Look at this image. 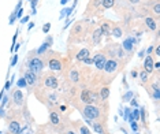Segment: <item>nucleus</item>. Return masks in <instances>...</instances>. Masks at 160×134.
<instances>
[{"mask_svg": "<svg viewBox=\"0 0 160 134\" xmlns=\"http://www.w3.org/2000/svg\"><path fill=\"white\" fill-rule=\"evenodd\" d=\"M86 30H88V23L85 21H79L74 23L71 31H70V36H69V44L71 45L73 43H81L86 38Z\"/></svg>", "mask_w": 160, "mask_h": 134, "instance_id": "obj_1", "label": "nucleus"}, {"mask_svg": "<svg viewBox=\"0 0 160 134\" xmlns=\"http://www.w3.org/2000/svg\"><path fill=\"white\" fill-rule=\"evenodd\" d=\"M81 114L84 115L85 119H91V120H100L104 123V118L101 115V108L99 105H93V104H86L81 108Z\"/></svg>", "mask_w": 160, "mask_h": 134, "instance_id": "obj_2", "label": "nucleus"}, {"mask_svg": "<svg viewBox=\"0 0 160 134\" xmlns=\"http://www.w3.org/2000/svg\"><path fill=\"white\" fill-rule=\"evenodd\" d=\"M26 67L27 70H30L32 73H34V74H43V70H44V60L40 59L36 52H32V57L29 56L27 57V63H26Z\"/></svg>", "mask_w": 160, "mask_h": 134, "instance_id": "obj_3", "label": "nucleus"}, {"mask_svg": "<svg viewBox=\"0 0 160 134\" xmlns=\"http://www.w3.org/2000/svg\"><path fill=\"white\" fill-rule=\"evenodd\" d=\"M104 52H107V55L111 56V59H115V57H118V59H123L124 56V51L122 49V45H119V44H110V45H107V48H104ZM127 60H130L129 57L126 56Z\"/></svg>", "mask_w": 160, "mask_h": 134, "instance_id": "obj_4", "label": "nucleus"}, {"mask_svg": "<svg viewBox=\"0 0 160 134\" xmlns=\"http://www.w3.org/2000/svg\"><path fill=\"white\" fill-rule=\"evenodd\" d=\"M43 85L44 88L49 89V90H53L59 86V81H57V77L53 74L52 71H48L43 74Z\"/></svg>", "mask_w": 160, "mask_h": 134, "instance_id": "obj_5", "label": "nucleus"}, {"mask_svg": "<svg viewBox=\"0 0 160 134\" xmlns=\"http://www.w3.org/2000/svg\"><path fill=\"white\" fill-rule=\"evenodd\" d=\"M47 65L49 67L51 71H62L65 69V62L62 60V57H57V56H47Z\"/></svg>", "mask_w": 160, "mask_h": 134, "instance_id": "obj_6", "label": "nucleus"}, {"mask_svg": "<svg viewBox=\"0 0 160 134\" xmlns=\"http://www.w3.org/2000/svg\"><path fill=\"white\" fill-rule=\"evenodd\" d=\"M8 119V118H7ZM7 127H8V132L10 134H21V122H19V118H15V116H10L8 119V123H7Z\"/></svg>", "mask_w": 160, "mask_h": 134, "instance_id": "obj_7", "label": "nucleus"}, {"mask_svg": "<svg viewBox=\"0 0 160 134\" xmlns=\"http://www.w3.org/2000/svg\"><path fill=\"white\" fill-rule=\"evenodd\" d=\"M92 59H93V65L96 66V70H103L105 62H107V55H105L104 51H100V52L95 53V56Z\"/></svg>", "mask_w": 160, "mask_h": 134, "instance_id": "obj_8", "label": "nucleus"}, {"mask_svg": "<svg viewBox=\"0 0 160 134\" xmlns=\"http://www.w3.org/2000/svg\"><path fill=\"white\" fill-rule=\"evenodd\" d=\"M120 69V62L116 59H107V62H105L104 65V73H107V74H112V73L118 71V70Z\"/></svg>", "mask_w": 160, "mask_h": 134, "instance_id": "obj_9", "label": "nucleus"}, {"mask_svg": "<svg viewBox=\"0 0 160 134\" xmlns=\"http://www.w3.org/2000/svg\"><path fill=\"white\" fill-rule=\"evenodd\" d=\"M137 43H138V41H137L134 37H132V36L127 37L126 40L123 41V44H122V49L124 51V52H129V56H130L133 53L134 47L137 45Z\"/></svg>", "mask_w": 160, "mask_h": 134, "instance_id": "obj_10", "label": "nucleus"}, {"mask_svg": "<svg viewBox=\"0 0 160 134\" xmlns=\"http://www.w3.org/2000/svg\"><path fill=\"white\" fill-rule=\"evenodd\" d=\"M23 78H25V81H26V85L29 86V88H34V86L37 85V82H38L37 74L32 73L30 70H26V71L23 73Z\"/></svg>", "mask_w": 160, "mask_h": 134, "instance_id": "obj_11", "label": "nucleus"}, {"mask_svg": "<svg viewBox=\"0 0 160 134\" xmlns=\"http://www.w3.org/2000/svg\"><path fill=\"white\" fill-rule=\"evenodd\" d=\"M52 43H53V38H52V36H48V37H47V40L44 41V44H43V45H41L40 48H37V49L34 51V52H36V55H37V56L44 55V53H45L49 49V47L52 45Z\"/></svg>", "mask_w": 160, "mask_h": 134, "instance_id": "obj_12", "label": "nucleus"}, {"mask_svg": "<svg viewBox=\"0 0 160 134\" xmlns=\"http://www.w3.org/2000/svg\"><path fill=\"white\" fill-rule=\"evenodd\" d=\"M11 100H12V103H14L15 105H23L25 103V100H23V93L21 92V89H15L14 92H12V96H11Z\"/></svg>", "mask_w": 160, "mask_h": 134, "instance_id": "obj_13", "label": "nucleus"}, {"mask_svg": "<svg viewBox=\"0 0 160 134\" xmlns=\"http://www.w3.org/2000/svg\"><path fill=\"white\" fill-rule=\"evenodd\" d=\"M138 78H140V84H141L142 86H145L146 90L149 92V82H151V74H148V73H146L145 70L142 69L141 71H140Z\"/></svg>", "mask_w": 160, "mask_h": 134, "instance_id": "obj_14", "label": "nucleus"}, {"mask_svg": "<svg viewBox=\"0 0 160 134\" xmlns=\"http://www.w3.org/2000/svg\"><path fill=\"white\" fill-rule=\"evenodd\" d=\"M155 62H153V57H152V55H148L145 57V60H144V70H145L148 74H152L153 71H155Z\"/></svg>", "mask_w": 160, "mask_h": 134, "instance_id": "obj_15", "label": "nucleus"}, {"mask_svg": "<svg viewBox=\"0 0 160 134\" xmlns=\"http://www.w3.org/2000/svg\"><path fill=\"white\" fill-rule=\"evenodd\" d=\"M92 40H91V43H92V45H97V44H100V41H101V37H103V34H101V30H100V27H96L92 30Z\"/></svg>", "mask_w": 160, "mask_h": 134, "instance_id": "obj_16", "label": "nucleus"}, {"mask_svg": "<svg viewBox=\"0 0 160 134\" xmlns=\"http://www.w3.org/2000/svg\"><path fill=\"white\" fill-rule=\"evenodd\" d=\"M67 78L70 79V81L73 82V84H78L79 82V79H81V74H79V71L77 69H70V71H69V74H67Z\"/></svg>", "mask_w": 160, "mask_h": 134, "instance_id": "obj_17", "label": "nucleus"}, {"mask_svg": "<svg viewBox=\"0 0 160 134\" xmlns=\"http://www.w3.org/2000/svg\"><path fill=\"white\" fill-rule=\"evenodd\" d=\"M91 56V51L88 49V48H81V49L78 51V52L75 53V60H78V62H84L86 57Z\"/></svg>", "mask_w": 160, "mask_h": 134, "instance_id": "obj_18", "label": "nucleus"}, {"mask_svg": "<svg viewBox=\"0 0 160 134\" xmlns=\"http://www.w3.org/2000/svg\"><path fill=\"white\" fill-rule=\"evenodd\" d=\"M144 22H145V26H146L148 30L153 31V30H156V29H158V19H155L153 17H146Z\"/></svg>", "mask_w": 160, "mask_h": 134, "instance_id": "obj_19", "label": "nucleus"}, {"mask_svg": "<svg viewBox=\"0 0 160 134\" xmlns=\"http://www.w3.org/2000/svg\"><path fill=\"white\" fill-rule=\"evenodd\" d=\"M99 94H100L101 103H105V101L108 100V97H110V86H108V85H103V86L100 88V92H99Z\"/></svg>", "mask_w": 160, "mask_h": 134, "instance_id": "obj_20", "label": "nucleus"}, {"mask_svg": "<svg viewBox=\"0 0 160 134\" xmlns=\"http://www.w3.org/2000/svg\"><path fill=\"white\" fill-rule=\"evenodd\" d=\"M101 2H103V0H89L88 7H86V12H88V14H91L92 11L96 12V10L101 6Z\"/></svg>", "mask_w": 160, "mask_h": 134, "instance_id": "obj_21", "label": "nucleus"}, {"mask_svg": "<svg viewBox=\"0 0 160 134\" xmlns=\"http://www.w3.org/2000/svg\"><path fill=\"white\" fill-rule=\"evenodd\" d=\"M79 101H81L84 105L91 104V98H89V89L88 88H84L81 90V94H79Z\"/></svg>", "mask_w": 160, "mask_h": 134, "instance_id": "obj_22", "label": "nucleus"}, {"mask_svg": "<svg viewBox=\"0 0 160 134\" xmlns=\"http://www.w3.org/2000/svg\"><path fill=\"white\" fill-rule=\"evenodd\" d=\"M49 120H51V124L52 126H60V118H59V115H57V112H55V111H51L49 112Z\"/></svg>", "mask_w": 160, "mask_h": 134, "instance_id": "obj_23", "label": "nucleus"}, {"mask_svg": "<svg viewBox=\"0 0 160 134\" xmlns=\"http://www.w3.org/2000/svg\"><path fill=\"white\" fill-rule=\"evenodd\" d=\"M100 30H101V34H103V36L110 37L111 36V23L107 22V21H104L100 26Z\"/></svg>", "mask_w": 160, "mask_h": 134, "instance_id": "obj_24", "label": "nucleus"}, {"mask_svg": "<svg viewBox=\"0 0 160 134\" xmlns=\"http://www.w3.org/2000/svg\"><path fill=\"white\" fill-rule=\"evenodd\" d=\"M92 127H93V130L97 134H107L105 133L104 126H103V122H100V120H96V122L92 123Z\"/></svg>", "mask_w": 160, "mask_h": 134, "instance_id": "obj_25", "label": "nucleus"}, {"mask_svg": "<svg viewBox=\"0 0 160 134\" xmlns=\"http://www.w3.org/2000/svg\"><path fill=\"white\" fill-rule=\"evenodd\" d=\"M111 36L119 38L123 36V29L119 26V25H112V27H111Z\"/></svg>", "mask_w": 160, "mask_h": 134, "instance_id": "obj_26", "label": "nucleus"}, {"mask_svg": "<svg viewBox=\"0 0 160 134\" xmlns=\"http://www.w3.org/2000/svg\"><path fill=\"white\" fill-rule=\"evenodd\" d=\"M138 110H140V120H141L142 127L148 129V120H146V111H145V107H141V108H138Z\"/></svg>", "mask_w": 160, "mask_h": 134, "instance_id": "obj_27", "label": "nucleus"}, {"mask_svg": "<svg viewBox=\"0 0 160 134\" xmlns=\"http://www.w3.org/2000/svg\"><path fill=\"white\" fill-rule=\"evenodd\" d=\"M115 4H116V0H103V2H101V7L104 10L112 8Z\"/></svg>", "mask_w": 160, "mask_h": 134, "instance_id": "obj_28", "label": "nucleus"}, {"mask_svg": "<svg viewBox=\"0 0 160 134\" xmlns=\"http://www.w3.org/2000/svg\"><path fill=\"white\" fill-rule=\"evenodd\" d=\"M23 116H25V119L27 120V124L29 123H33V118H32V115L29 114V110H27V105H26V103H23Z\"/></svg>", "mask_w": 160, "mask_h": 134, "instance_id": "obj_29", "label": "nucleus"}, {"mask_svg": "<svg viewBox=\"0 0 160 134\" xmlns=\"http://www.w3.org/2000/svg\"><path fill=\"white\" fill-rule=\"evenodd\" d=\"M77 124H78V134H92L88 126H85L82 123H77Z\"/></svg>", "mask_w": 160, "mask_h": 134, "instance_id": "obj_30", "label": "nucleus"}, {"mask_svg": "<svg viewBox=\"0 0 160 134\" xmlns=\"http://www.w3.org/2000/svg\"><path fill=\"white\" fill-rule=\"evenodd\" d=\"M133 96H134V93L132 90H129V92H126V93L123 94V97H122V100L123 101H130L133 98Z\"/></svg>", "mask_w": 160, "mask_h": 134, "instance_id": "obj_31", "label": "nucleus"}, {"mask_svg": "<svg viewBox=\"0 0 160 134\" xmlns=\"http://www.w3.org/2000/svg\"><path fill=\"white\" fill-rule=\"evenodd\" d=\"M153 12H155L156 18L160 15V2H158V3H155V4H153Z\"/></svg>", "mask_w": 160, "mask_h": 134, "instance_id": "obj_32", "label": "nucleus"}, {"mask_svg": "<svg viewBox=\"0 0 160 134\" xmlns=\"http://www.w3.org/2000/svg\"><path fill=\"white\" fill-rule=\"evenodd\" d=\"M17 86H18V88H26V86H27L23 77H22V78H19L18 81H17Z\"/></svg>", "mask_w": 160, "mask_h": 134, "instance_id": "obj_33", "label": "nucleus"}, {"mask_svg": "<svg viewBox=\"0 0 160 134\" xmlns=\"http://www.w3.org/2000/svg\"><path fill=\"white\" fill-rule=\"evenodd\" d=\"M132 115H133L134 120H138L140 119V110H138V108H134V110H132Z\"/></svg>", "mask_w": 160, "mask_h": 134, "instance_id": "obj_34", "label": "nucleus"}, {"mask_svg": "<svg viewBox=\"0 0 160 134\" xmlns=\"http://www.w3.org/2000/svg\"><path fill=\"white\" fill-rule=\"evenodd\" d=\"M130 126H132V129H133V132H138V123L136 122V120H133V122H130Z\"/></svg>", "mask_w": 160, "mask_h": 134, "instance_id": "obj_35", "label": "nucleus"}, {"mask_svg": "<svg viewBox=\"0 0 160 134\" xmlns=\"http://www.w3.org/2000/svg\"><path fill=\"white\" fill-rule=\"evenodd\" d=\"M129 103H130V105H132V107H134V108H138V107H140L138 103H137V98H132Z\"/></svg>", "mask_w": 160, "mask_h": 134, "instance_id": "obj_36", "label": "nucleus"}, {"mask_svg": "<svg viewBox=\"0 0 160 134\" xmlns=\"http://www.w3.org/2000/svg\"><path fill=\"white\" fill-rule=\"evenodd\" d=\"M65 134H78L75 132V129H73V127H69V129L65 130Z\"/></svg>", "mask_w": 160, "mask_h": 134, "instance_id": "obj_37", "label": "nucleus"}, {"mask_svg": "<svg viewBox=\"0 0 160 134\" xmlns=\"http://www.w3.org/2000/svg\"><path fill=\"white\" fill-rule=\"evenodd\" d=\"M2 107L0 108H4L6 107V104H7V101H8V96H3V98H2Z\"/></svg>", "mask_w": 160, "mask_h": 134, "instance_id": "obj_38", "label": "nucleus"}, {"mask_svg": "<svg viewBox=\"0 0 160 134\" xmlns=\"http://www.w3.org/2000/svg\"><path fill=\"white\" fill-rule=\"evenodd\" d=\"M21 134H33L32 130H29V126H26L25 129H21Z\"/></svg>", "mask_w": 160, "mask_h": 134, "instance_id": "obj_39", "label": "nucleus"}, {"mask_svg": "<svg viewBox=\"0 0 160 134\" xmlns=\"http://www.w3.org/2000/svg\"><path fill=\"white\" fill-rule=\"evenodd\" d=\"M49 29H51V23H45V25H44V26H43V31L47 34L48 31H49Z\"/></svg>", "mask_w": 160, "mask_h": 134, "instance_id": "obj_40", "label": "nucleus"}, {"mask_svg": "<svg viewBox=\"0 0 160 134\" xmlns=\"http://www.w3.org/2000/svg\"><path fill=\"white\" fill-rule=\"evenodd\" d=\"M82 63H85V65H93V59L89 56V57H86V59H85Z\"/></svg>", "mask_w": 160, "mask_h": 134, "instance_id": "obj_41", "label": "nucleus"}, {"mask_svg": "<svg viewBox=\"0 0 160 134\" xmlns=\"http://www.w3.org/2000/svg\"><path fill=\"white\" fill-rule=\"evenodd\" d=\"M15 19H17V15H15V12H12V14L10 15V23H14Z\"/></svg>", "mask_w": 160, "mask_h": 134, "instance_id": "obj_42", "label": "nucleus"}, {"mask_svg": "<svg viewBox=\"0 0 160 134\" xmlns=\"http://www.w3.org/2000/svg\"><path fill=\"white\" fill-rule=\"evenodd\" d=\"M17 62H18V55H14V57H12V60H11V67L17 65Z\"/></svg>", "mask_w": 160, "mask_h": 134, "instance_id": "obj_43", "label": "nucleus"}, {"mask_svg": "<svg viewBox=\"0 0 160 134\" xmlns=\"http://www.w3.org/2000/svg\"><path fill=\"white\" fill-rule=\"evenodd\" d=\"M130 4H141V0H127Z\"/></svg>", "mask_w": 160, "mask_h": 134, "instance_id": "obj_44", "label": "nucleus"}, {"mask_svg": "<svg viewBox=\"0 0 160 134\" xmlns=\"http://www.w3.org/2000/svg\"><path fill=\"white\" fill-rule=\"evenodd\" d=\"M18 33H19V29H18V30H17V31H15V34H14V38H12V45H15V41H17Z\"/></svg>", "mask_w": 160, "mask_h": 134, "instance_id": "obj_45", "label": "nucleus"}, {"mask_svg": "<svg viewBox=\"0 0 160 134\" xmlns=\"http://www.w3.org/2000/svg\"><path fill=\"white\" fill-rule=\"evenodd\" d=\"M152 52H153V45H149L148 49H146V53H148V55H152Z\"/></svg>", "mask_w": 160, "mask_h": 134, "instance_id": "obj_46", "label": "nucleus"}, {"mask_svg": "<svg viewBox=\"0 0 160 134\" xmlns=\"http://www.w3.org/2000/svg\"><path fill=\"white\" fill-rule=\"evenodd\" d=\"M37 2H40V0H32V8H33V11L36 10V4H37Z\"/></svg>", "mask_w": 160, "mask_h": 134, "instance_id": "obj_47", "label": "nucleus"}, {"mask_svg": "<svg viewBox=\"0 0 160 134\" xmlns=\"http://www.w3.org/2000/svg\"><path fill=\"white\" fill-rule=\"evenodd\" d=\"M10 88H11V82L7 81V82H6V85H4V90H8Z\"/></svg>", "mask_w": 160, "mask_h": 134, "instance_id": "obj_48", "label": "nucleus"}, {"mask_svg": "<svg viewBox=\"0 0 160 134\" xmlns=\"http://www.w3.org/2000/svg\"><path fill=\"white\" fill-rule=\"evenodd\" d=\"M33 27H34V22H30V23L27 25V30L30 31V30H32V29H33Z\"/></svg>", "mask_w": 160, "mask_h": 134, "instance_id": "obj_49", "label": "nucleus"}, {"mask_svg": "<svg viewBox=\"0 0 160 134\" xmlns=\"http://www.w3.org/2000/svg\"><path fill=\"white\" fill-rule=\"evenodd\" d=\"M6 115V111H4V108H0V118H3Z\"/></svg>", "mask_w": 160, "mask_h": 134, "instance_id": "obj_50", "label": "nucleus"}, {"mask_svg": "<svg viewBox=\"0 0 160 134\" xmlns=\"http://www.w3.org/2000/svg\"><path fill=\"white\" fill-rule=\"evenodd\" d=\"M27 21H29V17H23V18L21 19V22H22V23H26Z\"/></svg>", "mask_w": 160, "mask_h": 134, "instance_id": "obj_51", "label": "nucleus"}, {"mask_svg": "<svg viewBox=\"0 0 160 134\" xmlns=\"http://www.w3.org/2000/svg\"><path fill=\"white\" fill-rule=\"evenodd\" d=\"M144 53H145V51H140L138 56H140V57H144Z\"/></svg>", "mask_w": 160, "mask_h": 134, "instance_id": "obj_52", "label": "nucleus"}, {"mask_svg": "<svg viewBox=\"0 0 160 134\" xmlns=\"http://www.w3.org/2000/svg\"><path fill=\"white\" fill-rule=\"evenodd\" d=\"M160 55V48L158 47V48H156V56H159Z\"/></svg>", "mask_w": 160, "mask_h": 134, "instance_id": "obj_53", "label": "nucleus"}, {"mask_svg": "<svg viewBox=\"0 0 160 134\" xmlns=\"http://www.w3.org/2000/svg\"><path fill=\"white\" fill-rule=\"evenodd\" d=\"M132 75L133 77H137V71H136V70H133V71H132Z\"/></svg>", "mask_w": 160, "mask_h": 134, "instance_id": "obj_54", "label": "nucleus"}, {"mask_svg": "<svg viewBox=\"0 0 160 134\" xmlns=\"http://www.w3.org/2000/svg\"><path fill=\"white\" fill-rule=\"evenodd\" d=\"M66 3H67V0H60V4H63V6H65Z\"/></svg>", "mask_w": 160, "mask_h": 134, "instance_id": "obj_55", "label": "nucleus"}, {"mask_svg": "<svg viewBox=\"0 0 160 134\" xmlns=\"http://www.w3.org/2000/svg\"><path fill=\"white\" fill-rule=\"evenodd\" d=\"M3 96H4V90L2 92V93H0V101H2V98H3Z\"/></svg>", "mask_w": 160, "mask_h": 134, "instance_id": "obj_56", "label": "nucleus"}, {"mask_svg": "<svg viewBox=\"0 0 160 134\" xmlns=\"http://www.w3.org/2000/svg\"><path fill=\"white\" fill-rule=\"evenodd\" d=\"M155 2H160V0H155ZM151 4H152V0H151Z\"/></svg>", "mask_w": 160, "mask_h": 134, "instance_id": "obj_57", "label": "nucleus"}, {"mask_svg": "<svg viewBox=\"0 0 160 134\" xmlns=\"http://www.w3.org/2000/svg\"><path fill=\"white\" fill-rule=\"evenodd\" d=\"M136 134H140V133H136Z\"/></svg>", "mask_w": 160, "mask_h": 134, "instance_id": "obj_58", "label": "nucleus"}, {"mask_svg": "<svg viewBox=\"0 0 160 134\" xmlns=\"http://www.w3.org/2000/svg\"><path fill=\"white\" fill-rule=\"evenodd\" d=\"M29 2H32V0H29Z\"/></svg>", "mask_w": 160, "mask_h": 134, "instance_id": "obj_59", "label": "nucleus"}, {"mask_svg": "<svg viewBox=\"0 0 160 134\" xmlns=\"http://www.w3.org/2000/svg\"><path fill=\"white\" fill-rule=\"evenodd\" d=\"M0 134H2V132H0Z\"/></svg>", "mask_w": 160, "mask_h": 134, "instance_id": "obj_60", "label": "nucleus"}]
</instances>
